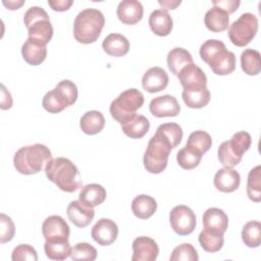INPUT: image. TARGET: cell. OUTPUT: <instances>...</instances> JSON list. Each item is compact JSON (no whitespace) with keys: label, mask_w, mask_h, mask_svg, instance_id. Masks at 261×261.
I'll use <instances>...</instances> for the list:
<instances>
[{"label":"cell","mask_w":261,"mask_h":261,"mask_svg":"<svg viewBox=\"0 0 261 261\" xmlns=\"http://www.w3.org/2000/svg\"><path fill=\"white\" fill-rule=\"evenodd\" d=\"M133 261H154L159 254L157 243L149 237H139L133 242Z\"/></svg>","instance_id":"15"},{"label":"cell","mask_w":261,"mask_h":261,"mask_svg":"<svg viewBox=\"0 0 261 261\" xmlns=\"http://www.w3.org/2000/svg\"><path fill=\"white\" fill-rule=\"evenodd\" d=\"M149 27L155 35L165 37L171 33L173 21L167 10L156 9L149 16Z\"/></svg>","instance_id":"24"},{"label":"cell","mask_w":261,"mask_h":261,"mask_svg":"<svg viewBox=\"0 0 261 261\" xmlns=\"http://www.w3.org/2000/svg\"><path fill=\"white\" fill-rule=\"evenodd\" d=\"M185 104L194 109L205 107L210 101V92L207 87L184 89L181 94Z\"/></svg>","instance_id":"28"},{"label":"cell","mask_w":261,"mask_h":261,"mask_svg":"<svg viewBox=\"0 0 261 261\" xmlns=\"http://www.w3.org/2000/svg\"><path fill=\"white\" fill-rule=\"evenodd\" d=\"M204 23L206 28L211 32H223L228 28V13L218 7H212L206 12L204 16Z\"/></svg>","instance_id":"27"},{"label":"cell","mask_w":261,"mask_h":261,"mask_svg":"<svg viewBox=\"0 0 261 261\" xmlns=\"http://www.w3.org/2000/svg\"><path fill=\"white\" fill-rule=\"evenodd\" d=\"M169 259L170 261H197L199 259V256L194 246L186 243L175 247Z\"/></svg>","instance_id":"41"},{"label":"cell","mask_w":261,"mask_h":261,"mask_svg":"<svg viewBox=\"0 0 261 261\" xmlns=\"http://www.w3.org/2000/svg\"><path fill=\"white\" fill-rule=\"evenodd\" d=\"M168 82V74L159 66L149 68L142 77L143 89L149 93H157L164 90L167 87Z\"/></svg>","instance_id":"16"},{"label":"cell","mask_w":261,"mask_h":261,"mask_svg":"<svg viewBox=\"0 0 261 261\" xmlns=\"http://www.w3.org/2000/svg\"><path fill=\"white\" fill-rule=\"evenodd\" d=\"M102 48L108 55L120 57L128 52L129 42L123 35L112 33L103 40Z\"/></svg>","instance_id":"25"},{"label":"cell","mask_w":261,"mask_h":261,"mask_svg":"<svg viewBox=\"0 0 261 261\" xmlns=\"http://www.w3.org/2000/svg\"><path fill=\"white\" fill-rule=\"evenodd\" d=\"M242 240L249 248H257L261 244V223L257 220L247 222L242 230Z\"/></svg>","instance_id":"36"},{"label":"cell","mask_w":261,"mask_h":261,"mask_svg":"<svg viewBox=\"0 0 261 261\" xmlns=\"http://www.w3.org/2000/svg\"><path fill=\"white\" fill-rule=\"evenodd\" d=\"M52 159L51 151L43 144H34L18 149L13 157V165L21 174L31 175L42 170L43 165Z\"/></svg>","instance_id":"3"},{"label":"cell","mask_w":261,"mask_h":261,"mask_svg":"<svg viewBox=\"0 0 261 261\" xmlns=\"http://www.w3.org/2000/svg\"><path fill=\"white\" fill-rule=\"evenodd\" d=\"M106 196V190L101 185L89 184L82 188L79 195V200L83 204L94 208L102 204L105 201Z\"/></svg>","instance_id":"26"},{"label":"cell","mask_w":261,"mask_h":261,"mask_svg":"<svg viewBox=\"0 0 261 261\" xmlns=\"http://www.w3.org/2000/svg\"><path fill=\"white\" fill-rule=\"evenodd\" d=\"M202 156L203 154L200 151H198L192 146L186 145L177 152L176 160L181 168L190 170L197 167L200 164Z\"/></svg>","instance_id":"33"},{"label":"cell","mask_w":261,"mask_h":261,"mask_svg":"<svg viewBox=\"0 0 261 261\" xmlns=\"http://www.w3.org/2000/svg\"><path fill=\"white\" fill-rule=\"evenodd\" d=\"M66 214L68 219L75 226L86 227L92 222L95 216V211H94V208H91L83 204L80 200H77V201H71L68 204L66 208Z\"/></svg>","instance_id":"18"},{"label":"cell","mask_w":261,"mask_h":261,"mask_svg":"<svg viewBox=\"0 0 261 261\" xmlns=\"http://www.w3.org/2000/svg\"><path fill=\"white\" fill-rule=\"evenodd\" d=\"M186 145L192 146L204 154L210 149L212 145V139L211 136L204 130H195L189 136Z\"/></svg>","instance_id":"39"},{"label":"cell","mask_w":261,"mask_h":261,"mask_svg":"<svg viewBox=\"0 0 261 261\" xmlns=\"http://www.w3.org/2000/svg\"><path fill=\"white\" fill-rule=\"evenodd\" d=\"M212 4L214 7H218L229 14L239 8L241 2L239 0H213Z\"/></svg>","instance_id":"44"},{"label":"cell","mask_w":261,"mask_h":261,"mask_svg":"<svg viewBox=\"0 0 261 261\" xmlns=\"http://www.w3.org/2000/svg\"><path fill=\"white\" fill-rule=\"evenodd\" d=\"M91 236L100 246H109L117 239L118 226L109 218H101L92 227Z\"/></svg>","instance_id":"13"},{"label":"cell","mask_w":261,"mask_h":261,"mask_svg":"<svg viewBox=\"0 0 261 261\" xmlns=\"http://www.w3.org/2000/svg\"><path fill=\"white\" fill-rule=\"evenodd\" d=\"M200 56L217 75H226L236 69V55L227 51L220 40L205 41L200 47Z\"/></svg>","instance_id":"2"},{"label":"cell","mask_w":261,"mask_h":261,"mask_svg":"<svg viewBox=\"0 0 261 261\" xmlns=\"http://www.w3.org/2000/svg\"><path fill=\"white\" fill-rule=\"evenodd\" d=\"M23 22L28 28L29 38L41 41L46 45L52 39L53 27L48 13L42 7H30L24 13Z\"/></svg>","instance_id":"8"},{"label":"cell","mask_w":261,"mask_h":261,"mask_svg":"<svg viewBox=\"0 0 261 261\" xmlns=\"http://www.w3.org/2000/svg\"><path fill=\"white\" fill-rule=\"evenodd\" d=\"M199 243L206 252H218L220 251L224 243L223 233L204 228L199 234Z\"/></svg>","instance_id":"34"},{"label":"cell","mask_w":261,"mask_h":261,"mask_svg":"<svg viewBox=\"0 0 261 261\" xmlns=\"http://www.w3.org/2000/svg\"><path fill=\"white\" fill-rule=\"evenodd\" d=\"M149 109L155 117H171L179 114L180 106L175 97L171 95H162L151 100Z\"/></svg>","instance_id":"14"},{"label":"cell","mask_w":261,"mask_h":261,"mask_svg":"<svg viewBox=\"0 0 261 261\" xmlns=\"http://www.w3.org/2000/svg\"><path fill=\"white\" fill-rule=\"evenodd\" d=\"M161 6H162V8H164V10H166V9H175L180 3H181V1L179 0H177V1H159L158 2Z\"/></svg>","instance_id":"48"},{"label":"cell","mask_w":261,"mask_h":261,"mask_svg":"<svg viewBox=\"0 0 261 261\" xmlns=\"http://www.w3.org/2000/svg\"><path fill=\"white\" fill-rule=\"evenodd\" d=\"M12 106V98L4 85H1V109L6 110Z\"/></svg>","instance_id":"46"},{"label":"cell","mask_w":261,"mask_h":261,"mask_svg":"<svg viewBox=\"0 0 261 261\" xmlns=\"http://www.w3.org/2000/svg\"><path fill=\"white\" fill-rule=\"evenodd\" d=\"M77 99V88L69 80H63L57 86L47 92L43 97L42 106L50 113H58L66 107L71 106Z\"/></svg>","instance_id":"6"},{"label":"cell","mask_w":261,"mask_h":261,"mask_svg":"<svg viewBox=\"0 0 261 261\" xmlns=\"http://www.w3.org/2000/svg\"><path fill=\"white\" fill-rule=\"evenodd\" d=\"M46 256L51 260H65L70 256L71 247L68 240L65 241H46L44 244Z\"/></svg>","instance_id":"32"},{"label":"cell","mask_w":261,"mask_h":261,"mask_svg":"<svg viewBox=\"0 0 261 261\" xmlns=\"http://www.w3.org/2000/svg\"><path fill=\"white\" fill-rule=\"evenodd\" d=\"M252 144L251 135L247 132L236 133L229 141H224L218 147V160L220 163L227 167L238 165Z\"/></svg>","instance_id":"7"},{"label":"cell","mask_w":261,"mask_h":261,"mask_svg":"<svg viewBox=\"0 0 261 261\" xmlns=\"http://www.w3.org/2000/svg\"><path fill=\"white\" fill-rule=\"evenodd\" d=\"M213 184L222 193H232L240 187L241 176L232 167L224 166L215 173Z\"/></svg>","instance_id":"20"},{"label":"cell","mask_w":261,"mask_h":261,"mask_svg":"<svg viewBox=\"0 0 261 261\" xmlns=\"http://www.w3.org/2000/svg\"><path fill=\"white\" fill-rule=\"evenodd\" d=\"M247 195L253 202L261 201V166L257 165L249 171L247 180Z\"/></svg>","instance_id":"37"},{"label":"cell","mask_w":261,"mask_h":261,"mask_svg":"<svg viewBox=\"0 0 261 261\" xmlns=\"http://www.w3.org/2000/svg\"><path fill=\"white\" fill-rule=\"evenodd\" d=\"M178 81L184 89L206 87L207 76L205 72L194 62L185 66L177 74Z\"/></svg>","instance_id":"17"},{"label":"cell","mask_w":261,"mask_h":261,"mask_svg":"<svg viewBox=\"0 0 261 261\" xmlns=\"http://www.w3.org/2000/svg\"><path fill=\"white\" fill-rule=\"evenodd\" d=\"M73 4L72 0H48V5L54 11H65Z\"/></svg>","instance_id":"45"},{"label":"cell","mask_w":261,"mask_h":261,"mask_svg":"<svg viewBox=\"0 0 261 261\" xmlns=\"http://www.w3.org/2000/svg\"><path fill=\"white\" fill-rule=\"evenodd\" d=\"M118 19L124 24H136L144 14V8L138 0H122L119 2L116 10Z\"/></svg>","instance_id":"19"},{"label":"cell","mask_w":261,"mask_h":261,"mask_svg":"<svg viewBox=\"0 0 261 261\" xmlns=\"http://www.w3.org/2000/svg\"><path fill=\"white\" fill-rule=\"evenodd\" d=\"M171 149L172 146L169 141L156 132L148 142L147 149L144 153L143 162L147 171L154 174L162 172L167 166Z\"/></svg>","instance_id":"5"},{"label":"cell","mask_w":261,"mask_h":261,"mask_svg":"<svg viewBox=\"0 0 261 261\" xmlns=\"http://www.w3.org/2000/svg\"><path fill=\"white\" fill-rule=\"evenodd\" d=\"M105 24L103 13L96 8H86L77 13L73 22L74 39L82 44L98 40Z\"/></svg>","instance_id":"4"},{"label":"cell","mask_w":261,"mask_h":261,"mask_svg":"<svg viewBox=\"0 0 261 261\" xmlns=\"http://www.w3.org/2000/svg\"><path fill=\"white\" fill-rule=\"evenodd\" d=\"M241 66L248 75H257L261 70L260 53L254 49H246L241 54Z\"/></svg>","instance_id":"35"},{"label":"cell","mask_w":261,"mask_h":261,"mask_svg":"<svg viewBox=\"0 0 261 261\" xmlns=\"http://www.w3.org/2000/svg\"><path fill=\"white\" fill-rule=\"evenodd\" d=\"M42 233L46 241H65L69 238L70 229L61 216L51 215L44 220Z\"/></svg>","instance_id":"12"},{"label":"cell","mask_w":261,"mask_h":261,"mask_svg":"<svg viewBox=\"0 0 261 261\" xmlns=\"http://www.w3.org/2000/svg\"><path fill=\"white\" fill-rule=\"evenodd\" d=\"M157 209L156 200L148 195H139L132 202V211L140 219L150 218Z\"/></svg>","instance_id":"30"},{"label":"cell","mask_w":261,"mask_h":261,"mask_svg":"<svg viewBox=\"0 0 261 261\" xmlns=\"http://www.w3.org/2000/svg\"><path fill=\"white\" fill-rule=\"evenodd\" d=\"M72 260H89L93 261L97 258V250L89 243H77L71 248L69 256Z\"/></svg>","instance_id":"40"},{"label":"cell","mask_w":261,"mask_h":261,"mask_svg":"<svg viewBox=\"0 0 261 261\" xmlns=\"http://www.w3.org/2000/svg\"><path fill=\"white\" fill-rule=\"evenodd\" d=\"M3 5L6 6L8 9L10 10H15V9H18L19 7H21L23 4H24V1L23 0H8V1H5L3 0L2 1Z\"/></svg>","instance_id":"47"},{"label":"cell","mask_w":261,"mask_h":261,"mask_svg":"<svg viewBox=\"0 0 261 261\" xmlns=\"http://www.w3.org/2000/svg\"><path fill=\"white\" fill-rule=\"evenodd\" d=\"M12 261H37L38 254L34 247L28 244H20L16 246L11 254Z\"/></svg>","instance_id":"42"},{"label":"cell","mask_w":261,"mask_h":261,"mask_svg":"<svg viewBox=\"0 0 261 261\" xmlns=\"http://www.w3.org/2000/svg\"><path fill=\"white\" fill-rule=\"evenodd\" d=\"M193 62L192 54L181 47H175L167 54V65L174 75H177L185 66Z\"/></svg>","instance_id":"29"},{"label":"cell","mask_w":261,"mask_h":261,"mask_svg":"<svg viewBox=\"0 0 261 261\" xmlns=\"http://www.w3.org/2000/svg\"><path fill=\"white\" fill-rule=\"evenodd\" d=\"M45 173L47 178L63 192L73 193L82 187L79 169L68 158L57 157L49 160Z\"/></svg>","instance_id":"1"},{"label":"cell","mask_w":261,"mask_h":261,"mask_svg":"<svg viewBox=\"0 0 261 261\" xmlns=\"http://www.w3.org/2000/svg\"><path fill=\"white\" fill-rule=\"evenodd\" d=\"M171 228L179 236H187L194 231L197 219L194 211L186 205H177L169 213Z\"/></svg>","instance_id":"11"},{"label":"cell","mask_w":261,"mask_h":261,"mask_svg":"<svg viewBox=\"0 0 261 261\" xmlns=\"http://www.w3.org/2000/svg\"><path fill=\"white\" fill-rule=\"evenodd\" d=\"M47 45L33 38H28L21 47V55L24 61L31 65L41 64L47 56Z\"/></svg>","instance_id":"21"},{"label":"cell","mask_w":261,"mask_h":261,"mask_svg":"<svg viewBox=\"0 0 261 261\" xmlns=\"http://www.w3.org/2000/svg\"><path fill=\"white\" fill-rule=\"evenodd\" d=\"M257 31V16L253 13L245 12L230 24L227 35L233 45L238 47H245L254 39Z\"/></svg>","instance_id":"10"},{"label":"cell","mask_w":261,"mask_h":261,"mask_svg":"<svg viewBox=\"0 0 261 261\" xmlns=\"http://www.w3.org/2000/svg\"><path fill=\"white\" fill-rule=\"evenodd\" d=\"M144 95L137 89H127L115 98L109 107L112 118L121 123L126 118L136 114L144 104Z\"/></svg>","instance_id":"9"},{"label":"cell","mask_w":261,"mask_h":261,"mask_svg":"<svg viewBox=\"0 0 261 261\" xmlns=\"http://www.w3.org/2000/svg\"><path fill=\"white\" fill-rule=\"evenodd\" d=\"M105 125V118L100 111L91 110L87 111L80 120L82 130L90 136L100 133Z\"/></svg>","instance_id":"31"},{"label":"cell","mask_w":261,"mask_h":261,"mask_svg":"<svg viewBox=\"0 0 261 261\" xmlns=\"http://www.w3.org/2000/svg\"><path fill=\"white\" fill-rule=\"evenodd\" d=\"M122 133L130 139L143 138L150 128L148 118L141 114H134L120 123Z\"/></svg>","instance_id":"22"},{"label":"cell","mask_w":261,"mask_h":261,"mask_svg":"<svg viewBox=\"0 0 261 261\" xmlns=\"http://www.w3.org/2000/svg\"><path fill=\"white\" fill-rule=\"evenodd\" d=\"M156 132L161 134L165 139L169 141L172 149L177 147L182 139V128L179 124L175 122H166L160 124Z\"/></svg>","instance_id":"38"},{"label":"cell","mask_w":261,"mask_h":261,"mask_svg":"<svg viewBox=\"0 0 261 261\" xmlns=\"http://www.w3.org/2000/svg\"><path fill=\"white\" fill-rule=\"evenodd\" d=\"M203 226L206 229L224 233L228 226V217L225 212L216 207L208 208L202 216Z\"/></svg>","instance_id":"23"},{"label":"cell","mask_w":261,"mask_h":261,"mask_svg":"<svg viewBox=\"0 0 261 261\" xmlns=\"http://www.w3.org/2000/svg\"><path fill=\"white\" fill-rule=\"evenodd\" d=\"M15 226L12 219L4 214H0V243L4 244L11 241L14 237Z\"/></svg>","instance_id":"43"}]
</instances>
